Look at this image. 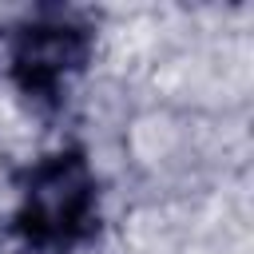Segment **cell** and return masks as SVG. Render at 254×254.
<instances>
[{"label": "cell", "instance_id": "obj_1", "mask_svg": "<svg viewBox=\"0 0 254 254\" xmlns=\"http://www.w3.org/2000/svg\"><path fill=\"white\" fill-rule=\"evenodd\" d=\"M103 230L107 187L87 143H56L12 175V206L0 218L4 254H87Z\"/></svg>", "mask_w": 254, "mask_h": 254}, {"label": "cell", "instance_id": "obj_2", "mask_svg": "<svg viewBox=\"0 0 254 254\" xmlns=\"http://www.w3.org/2000/svg\"><path fill=\"white\" fill-rule=\"evenodd\" d=\"M99 52V20L75 4H32L0 28V79L40 119L67 111Z\"/></svg>", "mask_w": 254, "mask_h": 254}]
</instances>
